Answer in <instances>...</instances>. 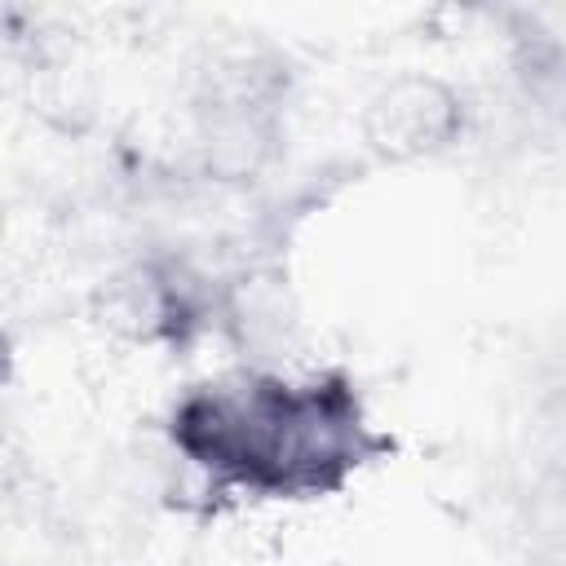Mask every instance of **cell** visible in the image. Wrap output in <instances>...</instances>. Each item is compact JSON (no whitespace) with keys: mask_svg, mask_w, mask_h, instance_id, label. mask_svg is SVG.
<instances>
[{"mask_svg":"<svg viewBox=\"0 0 566 566\" xmlns=\"http://www.w3.org/2000/svg\"><path fill=\"white\" fill-rule=\"evenodd\" d=\"M9 363H13V354H9V336H4V327H0V385L9 380Z\"/></svg>","mask_w":566,"mask_h":566,"instance_id":"cell-2","label":"cell"},{"mask_svg":"<svg viewBox=\"0 0 566 566\" xmlns=\"http://www.w3.org/2000/svg\"><path fill=\"white\" fill-rule=\"evenodd\" d=\"M164 433L208 495L265 504L332 500L394 451L345 367L305 376L230 371L190 385Z\"/></svg>","mask_w":566,"mask_h":566,"instance_id":"cell-1","label":"cell"}]
</instances>
